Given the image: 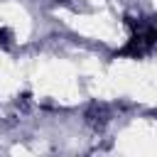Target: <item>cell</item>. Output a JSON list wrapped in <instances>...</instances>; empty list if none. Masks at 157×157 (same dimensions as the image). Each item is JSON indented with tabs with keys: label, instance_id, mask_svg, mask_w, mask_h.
<instances>
[{
	"label": "cell",
	"instance_id": "6da1fadb",
	"mask_svg": "<svg viewBox=\"0 0 157 157\" xmlns=\"http://www.w3.org/2000/svg\"><path fill=\"white\" fill-rule=\"evenodd\" d=\"M155 44H157V27H155L152 22L140 20V22L130 29V39H128V44L118 52V56L140 59V56H145L147 52H152Z\"/></svg>",
	"mask_w": 157,
	"mask_h": 157
},
{
	"label": "cell",
	"instance_id": "7a4b0ae2",
	"mask_svg": "<svg viewBox=\"0 0 157 157\" xmlns=\"http://www.w3.org/2000/svg\"><path fill=\"white\" fill-rule=\"evenodd\" d=\"M110 120V110L105 103H91L88 110H86V123L93 128V130H101L105 128V123Z\"/></svg>",
	"mask_w": 157,
	"mask_h": 157
},
{
	"label": "cell",
	"instance_id": "3957f363",
	"mask_svg": "<svg viewBox=\"0 0 157 157\" xmlns=\"http://www.w3.org/2000/svg\"><path fill=\"white\" fill-rule=\"evenodd\" d=\"M10 44H12V37H10V32L0 25V49H10Z\"/></svg>",
	"mask_w": 157,
	"mask_h": 157
}]
</instances>
